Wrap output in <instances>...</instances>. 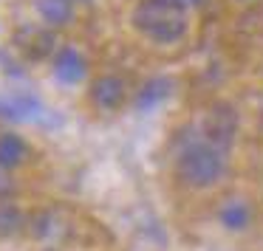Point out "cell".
Returning a JSON list of instances; mask_svg holds the SVG:
<instances>
[{
	"mask_svg": "<svg viewBox=\"0 0 263 251\" xmlns=\"http://www.w3.org/2000/svg\"><path fill=\"white\" fill-rule=\"evenodd\" d=\"M51 71L54 79L63 85H80L88 76V59L74 46H63L51 54Z\"/></svg>",
	"mask_w": 263,
	"mask_h": 251,
	"instance_id": "5b68a950",
	"label": "cell"
},
{
	"mask_svg": "<svg viewBox=\"0 0 263 251\" xmlns=\"http://www.w3.org/2000/svg\"><path fill=\"white\" fill-rule=\"evenodd\" d=\"M130 20L139 34L156 46H176L190 31L187 6L178 0H139Z\"/></svg>",
	"mask_w": 263,
	"mask_h": 251,
	"instance_id": "6da1fadb",
	"label": "cell"
},
{
	"mask_svg": "<svg viewBox=\"0 0 263 251\" xmlns=\"http://www.w3.org/2000/svg\"><path fill=\"white\" fill-rule=\"evenodd\" d=\"M14 43H17V48L29 59H46V57H51V54L57 51V46H54V34L51 31H40V29L20 31V37Z\"/></svg>",
	"mask_w": 263,
	"mask_h": 251,
	"instance_id": "9c48e42d",
	"label": "cell"
},
{
	"mask_svg": "<svg viewBox=\"0 0 263 251\" xmlns=\"http://www.w3.org/2000/svg\"><path fill=\"white\" fill-rule=\"evenodd\" d=\"M48 251H57V248H48Z\"/></svg>",
	"mask_w": 263,
	"mask_h": 251,
	"instance_id": "2e32d148",
	"label": "cell"
},
{
	"mask_svg": "<svg viewBox=\"0 0 263 251\" xmlns=\"http://www.w3.org/2000/svg\"><path fill=\"white\" fill-rule=\"evenodd\" d=\"M74 3H88V0H74Z\"/></svg>",
	"mask_w": 263,
	"mask_h": 251,
	"instance_id": "9a60e30c",
	"label": "cell"
},
{
	"mask_svg": "<svg viewBox=\"0 0 263 251\" xmlns=\"http://www.w3.org/2000/svg\"><path fill=\"white\" fill-rule=\"evenodd\" d=\"M252 217H255V212L246 198H227L218 206V223L227 232H246L252 226Z\"/></svg>",
	"mask_w": 263,
	"mask_h": 251,
	"instance_id": "ba28073f",
	"label": "cell"
},
{
	"mask_svg": "<svg viewBox=\"0 0 263 251\" xmlns=\"http://www.w3.org/2000/svg\"><path fill=\"white\" fill-rule=\"evenodd\" d=\"M40 116H43V102L31 93H12V96L0 99V119L26 124V121H37Z\"/></svg>",
	"mask_w": 263,
	"mask_h": 251,
	"instance_id": "8992f818",
	"label": "cell"
},
{
	"mask_svg": "<svg viewBox=\"0 0 263 251\" xmlns=\"http://www.w3.org/2000/svg\"><path fill=\"white\" fill-rule=\"evenodd\" d=\"M88 96H91V104L97 110H105V113L119 110L122 104L127 102V82L116 74H105V76H99V79H93Z\"/></svg>",
	"mask_w": 263,
	"mask_h": 251,
	"instance_id": "277c9868",
	"label": "cell"
},
{
	"mask_svg": "<svg viewBox=\"0 0 263 251\" xmlns=\"http://www.w3.org/2000/svg\"><path fill=\"white\" fill-rule=\"evenodd\" d=\"M29 155H31V150L23 136H17V133H0V166L3 170L23 166L29 161Z\"/></svg>",
	"mask_w": 263,
	"mask_h": 251,
	"instance_id": "8fae6325",
	"label": "cell"
},
{
	"mask_svg": "<svg viewBox=\"0 0 263 251\" xmlns=\"http://www.w3.org/2000/svg\"><path fill=\"white\" fill-rule=\"evenodd\" d=\"M181 6H187V9H198V6H204L206 0H178Z\"/></svg>",
	"mask_w": 263,
	"mask_h": 251,
	"instance_id": "5bb4252c",
	"label": "cell"
},
{
	"mask_svg": "<svg viewBox=\"0 0 263 251\" xmlns=\"http://www.w3.org/2000/svg\"><path fill=\"white\" fill-rule=\"evenodd\" d=\"M74 0H34V12L48 29H63L74 20Z\"/></svg>",
	"mask_w": 263,
	"mask_h": 251,
	"instance_id": "30bf717a",
	"label": "cell"
},
{
	"mask_svg": "<svg viewBox=\"0 0 263 251\" xmlns=\"http://www.w3.org/2000/svg\"><path fill=\"white\" fill-rule=\"evenodd\" d=\"M26 215L17 209L14 203H0V234H17V232H23L26 228Z\"/></svg>",
	"mask_w": 263,
	"mask_h": 251,
	"instance_id": "7c38bea8",
	"label": "cell"
},
{
	"mask_svg": "<svg viewBox=\"0 0 263 251\" xmlns=\"http://www.w3.org/2000/svg\"><path fill=\"white\" fill-rule=\"evenodd\" d=\"M173 88H176V82H173L170 76H153V79H147L136 91L133 104H136V110H142V113H150V110L161 108V104L173 96Z\"/></svg>",
	"mask_w": 263,
	"mask_h": 251,
	"instance_id": "52a82bcc",
	"label": "cell"
},
{
	"mask_svg": "<svg viewBox=\"0 0 263 251\" xmlns=\"http://www.w3.org/2000/svg\"><path fill=\"white\" fill-rule=\"evenodd\" d=\"M14 195V178L9 175V170H3L0 166V200H6Z\"/></svg>",
	"mask_w": 263,
	"mask_h": 251,
	"instance_id": "4fadbf2b",
	"label": "cell"
},
{
	"mask_svg": "<svg viewBox=\"0 0 263 251\" xmlns=\"http://www.w3.org/2000/svg\"><path fill=\"white\" fill-rule=\"evenodd\" d=\"M176 175L190 189H212L227 175V153L206 138H190L176 155Z\"/></svg>",
	"mask_w": 263,
	"mask_h": 251,
	"instance_id": "7a4b0ae2",
	"label": "cell"
},
{
	"mask_svg": "<svg viewBox=\"0 0 263 251\" xmlns=\"http://www.w3.org/2000/svg\"><path fill=\"white\" fill-rule=\"evenodd\" d=\"M238 127H240L238 110H235L232 104H227V102H218V104H212V108L206 110L204 127H201L204 136L201 138H206V141L215 144L218 150L229 153L232 144H235V138H238Z\"/></svg>",
	"mask_w": 263,
	"mask_h": 251,
	"instance_id": "3957f363",
	"label": "cell"
}]
</instances>
